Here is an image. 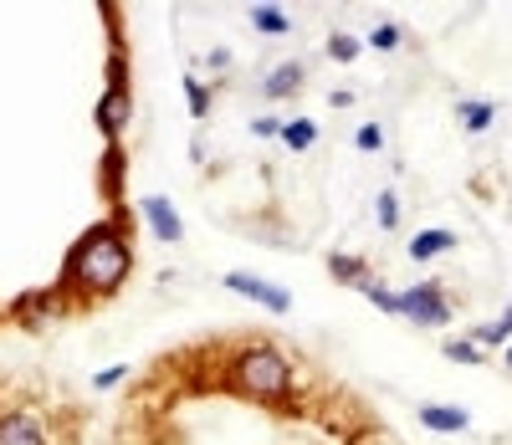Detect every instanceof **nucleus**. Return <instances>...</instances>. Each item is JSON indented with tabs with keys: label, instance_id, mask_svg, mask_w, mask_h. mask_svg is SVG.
Here are the masks:
<instances>
[{
	"label": "nucleus",
	"instance_id": "6e6552de",
	"mask_svg": "<svg viewBox=\"0 0 512 445\" xmlns=\"http://www.w3.org/2000/svg\"><path fill=\"white\" fill-rule=\"evenodd\" d=\"M303 82H308V67H303V62H282V67H272V72H267V82H262V87H267V98H292Z\"/></svg>",
	"mask_w": 512,
	"mask_h": 445
},
{
	"label": "nucleus",
	"instance_id": "9d476101",
	"mask_svg": "<svg viewBox=\"0 0 512 445\" xmlns=\"http://www.w3.org/2000/svg\"><path fill=\"white\" fill-rule=\"evenodd\" d=\"M420 425H431V430H441V435H456V430L472 425V415L456 410V405H420Z\"/></svg>",
	"mask_w": 512,
	"mask_h": 445
},
{
	"label": "nucleus",
	"instance_id": "f257e3e1",
	"mask_svg": "<svg viewBox=\"0 0 512 445\" xmlns=\"http://www.w3.org/2000/svg\"><path fill=\"white\" fill-rule=\"evenodd\" d=\"M134 272V246H128L123 220H103L67 251L62 266V292H77L82 302L93 297H113L123 287V277Z\"/></svg>",
	"mask_w": 512,
	"mask_h": 445
},
{
	"label": "nucleus",
	"instance_id": "0eeeda50",
	"mask_svg": "<svg viewBox=\"0 0 512 445\" xmlns=\"http://www.w3.org/2000/svg\"><path fill=\"white\" fill-rule=\"evenodd\" d=\"M139 210L149 215V226H154V236H159V241H180V236H185V226H180L175 205H169L164 195H149V200H144Z\"/></svg>",
	"mask_w": 512,
	"mask_h": 445
},
{
	"label": "nucleus",
	"instance_id": "a878e982",
	"mask_svg": "<svg viewBox=\"0 0 512 445\" xmlns=\"http://www.w3.org/2000/svg\"><path fill=\"white\" fill-rule=\"evenodd\" d=\"M502 364H507V374H512V343H507V353H502Z\"/></svg>",
	"mask_w": 512,
	"mask_h": 445
},
{
	"label": "nucleus",
	"instance_id": "4468645a",
	"mask_svg": "<svg viewBox=\"0 0 512 445\" xmlns=\"http://www.w3.org/2000/svg\"><path fill=\"white\" fill-rule=\"evenodd\" d=\"M246 16H251L256 31H267V36H287V31H292V16H287L282 6H251Z\"/></svg>",
	"mask_w": 512,
	"mask_h": 445
},
{
	"label": "nucleus",
	"instance_id": "5701e85b",
	"mask_svg": "<svg viewBox=\"0 0 512 445\" xmlns=\"http://www.w3.org/2000/svg\"><path fill=\"white\" fill-rule=\"evenodd\" d=\"M123 374H128V369H123V364H113V369H103V374H98L93 384H98V389H113V384H118Z\"/></svg>",
	"mask_w": 512,
	"mask_h": 445
},
{
	"label": "nucleus",
	"instance_id": "b1692460",
	"mask_svg": "<svg viewBox=\"0 0 512 445\" xmlns=\"http://www.w3.org/2000/svg\"><path fill=\"white\" fill-rule=\"evenodd\" d=\"M251 133H262V139H267V133H282V123H277V118H256Z\"/></svg>",
	"mask_w": 512,
	"mask_h": 445
},
{
	"label": "nucleus",
	"instance_id": "f03ea898",
	"mask_svg": "<svg viewBox=\"0 0 512 445\" xmlns=\"http://www.w3.org/2000/svg\"><path fill=\"white\" fill-rule=\"evenodd\" d=\"M231 384L251 399H287L292 394V364H287V353L272 348L256 338L246 353H236V364H231Z\"/></svg>",
	"mask_w": 512,
	"mask_h": 445
},
{
	"label": "nucleus",
	"instance_id": "dca6fc26",
	"mask_svg": "<svg viewBox=\"0 0 512 445\" xmlns=\"http://www.w3.org/2000/svg\"><path fill=\"white\" fill-rule=\"evenodd\" d=\"M364 297L379 307V313H390V318H400V292H390V287H384V282H369L364 287Z\"/></svg>",
	"mask_w": 512,
	"mask_h": 445
},
{
	"label": "nucleus",
	"instance_id": "4be33fe9",
	"mask_svg": "<svg viewBox=\"0 0 512 445\" xmlns=\"http://www.w3.org/2000/svg\"><path fill=\"white\" fill-rule=\"evenodd\" d=\"M369 41H374L379 52H390V47H400V26H374V36H369Z\"/></svg>",
	"mask_w": 512,
	"mask_h": 445
},
{
	"label": "nucleus",
	"instance_id": "aec40b11",
	"mask_svg": "<svg viewBox=\"0 0 512 445\" xmlns=\"http://www.w3.org/2000/svg\"><path fill=\"white\" fill-rule=\"evenodd\" d=\"M354 144H359L364 154H374V149H384V128H379V123H364V128L354 133Z\"/></svg>",
	"mask_w": 512,
	"mask_h": 445
},
{
	"label": "nucleus",
	"instance_id": "423d86ee",
	"mask_svg": "<svg viewBox=\"0 0 512 445\" xmlns=\"http://www.w3.org/2000/svg\"><path fill=\"white\" fill-rule=\"evenodd\" d=\"M0 445H47L36 415H0Z\"/></svg>",
	"mask_w": 512,
	"mask_h": 445
},
{
	"label": "nucleus",
	"instance_id": "39448f33",
	"mask_svg": "<svg viewBox=\"0 0 512 445\" xmlns=\"http://www.w3.org/2000/svg\"><path fill=\"white\" fill-rule=\"evenodd\" d=\"M226 287H231V292H241V297H251V302H262L267 313H287V307H292V292H287V287L262 282V277H246V272H231V277H226Z\"/></svg>",
	"mask_w": 512,
	"mask_h": 445
},
{
	"label": "nucleus",
	"instance_id": "412c9836",
	"mask_svg": "<svg viewBox=\"0 0 512 445\" xmlns=\"http://www.w3.org/2000/svg\"><path fill=\"white\" fill-rule=\"evenodd\" d=\"M185 93H190V113H195V118H205V113H210V93H205V87H200L195 77H185Z\"/></svg>",
	"mask_w": 512,
	"mask_h": 445
},
{
	"label": "nucleus",
	"instance_id": "1a4fd4ad",
	"mask_svg": "<svg viewBox=\"0 0 512 445\" xmlns=\"http://www.w3.org/2000/svg\"><path fill=\"white\" fill-rule=\"evenodd\" d=\"M328 277H333L338 287H359V292H364V287L374 282V277H369V261H364V256H333V261H328Z\"/></svg>",
	"mask_w": 512,
	"mask_h": 445
},
{
	"label": "nucleus",
	"instance_id": "f8f14e48",
	"mask_svg": "<svg viewBox=\"0 0 512 445\" xmlns=\"http://www.w3.org/2000/svg\"><path fill=\"white\" fill-rule=\"evenodd\" d=\"M446 251H456V236L451 231H420L410 241V256L415 261H431V256H446Z\"/></svg>",
	"mask_w": 512,
	"mask_h": 445
},
{
	"label": "nucleus",
	"instance_id": "ddd939ff",
	"mask_svg": "<svg viewBox=\"0 0 512 445\" xmlns=\"http://www.w3.org/2000/svg\"><path fill=\"white\" fill-rule=\"evenodd\" d=\"M282 144H287L292 154H308V149L318 144V123H313V118H292V123H282Z\"/></svg>",
	"mask_w": 512,
	"mask_h": 445
},
{
	"label": "nucleus",
	"instance_id": "f3484780",
	"mask_svg": "<svg viewBox=\"0 0 512 445\" xmlns=\"http://www.w3.org/2000/svg\"><path fill=\"white\" fill-rule=\"evenodd\" d=\"M328 57H333V62H354V57H359V41H354L349 31H333V36H328Z\"/></svg>",
	"mask_w": 512,
	"mask_h": 445
},
{
	"label": "nucleus",
	"instance_id": "393cba45",
	"mask_svg": "<svg viewBox=\"0 0 512 445\" xmlns=\"http://www.w3.org/2000/svg\"><path fill=\"white\" fill-rule=\"evenodd\" d=\"M205 67H216V72H226V67H231V52H226V47H221V52H210V57H205Z\"/></svg>",
	"mask_w": 512,
	"mask_h": 445
},
{
	"label": "nucleus",
	"instance_id": "6ab92c4d",
	"mask_svg": "<svg viewBox=\"0 0 512 445\" xmlns=\"http://www.w3.org/2000/svg\"><path fill=\"white\" fill-rule=\"evenodd\" d=\"M461 123L472 128V133H482L492 123V103H461Z\"/></svg>",
	"mask_w": 512,
	"mask_h": 445
},
{
	"label": "nucleus",
	"instance_id": "a211bd4d",
	"mask_svg": "<svg viewBox=\"0 0 512 445\" xmlns=\"http://www.w3.org/2000/svg\"><path fill=\"white\" fill-rule=\"evenodd\" d=\"M374 210H379V226H384V231H395V226H400V200H395V190H379Z\"/></svg>",
	"mask_w": 512,
	"mask_h": 445
},
{
	"label": "nucleus",
	"instance_id": "7ed1b4c3",
	"mask_svg": "<svg viewBox=\"0 0 512 445\" xmlns=\"http://www.w3.org/2000/svg\"><path fill=\"white\" fill-rule=\"evenodd\" d=\"M456 307L446 302V287L441 282H420V287H405L400 292V318H410L415 328H446Z\"/></svg>",
	"mask_w": 512,
	"mask_h": 445
},
{
	"label": "nucleus",
	"instance_id": "9b49d317",
	"mask_svg": "<svg viewBox=\"0 0 512 445\" xmlns=\"http://www.w3.org/2000/svg\"><path fill=\"white\" fill-rule=\"evenodd\" d=\"M472 343L487 353V348H502V343H512V302H507V313L497 318V323H477L472 328Z\"/></svg>",
	"mask_w": 512,
	"mask_h": 445
},
{
	"label": "nucleus",
	"instance_id": "2eb2a0df",
	"mask_svg": "<svg viewBox=\"0 0 512 445\" xmlns=\"http://www.w3.org/2000/svg\"><path fill=\"white\" fill-rule=\"evenodd\" d=\"M441 353H446L451 364H482V359H487L472 338H451V343H441Z\"/></svg>",
	"mask_w": 512,
	"mask_h": 445
},
{
	"label": "nucleus",
	"instance_id": "20e7f679",
	"mask_svg": "<svg viewBox=\"0 0 512 445\" xmlns=\"http://www.w3.org/2000/svg\"><path fill=\"white\" fill-rule=\"evenodd\" d=\"M128 123V93H123V57H113V72H108V98L98 103V128L118 144V133Z\"/></svg>",
	"mask_w": 512,
	"mask_h": 445
}]
</instances>
